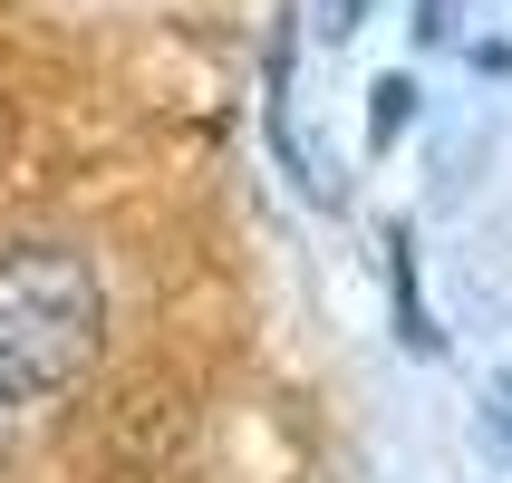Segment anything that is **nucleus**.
I'll list each match as a JSON object with an SVG mask.
<instances>
[{
    "label": "nucleus",
    "mask_w": 512,
    "mask_h": 483,
    "mask_svg": "<svg viewBox=\"0 0 512 483\" xmlns=\"http://www.w3.org/2000/svg\"><path fill=\"white\" fill-rule=\"evenodd\" d=\"M107 348V290L78 252H0V397H58Z\"/></svg>",
    "instance_id": "f257e3e1"
},
{
    "label": "nucleus",
    "mask_w": 512,
    "mask_h": 483,
    "mask_svg": "<svg viewBox=\"0 0 512 483\" xmlns=\"http://www.w3.org/2000/svg\"><path fill=\"white\" fill-rule=\"evenodd\" d=\"M387 281H397V339L416 348V358H435V319H426V290H416V242H387Z\"/></svg>",
    "instance_id": "f03ea898"
},
{
    "label": "nucleus",
    "mask_w": 512,
    "mask_h": 483,
    "mask_svg": "<svg viewBox=\"0 0 512 483\" xmlns=\"http://www.w3.org/2000/svg\"><path fill=\"white\" fill-rule=\"evenodd\" d=\"M406 107H416V87H406V78H377V107H368V126H377V145L397 136V116H406Z\"/></svg>",
    "instance_id": "7ed1b4c3"
},
{
    "label": "nucleus",
    "mask_w": 512,
    "mask_h": 483,
    "mask_svg": "<svg viewBox=\"0 0 512 483\" xmlns=\"http://www.w3.org/2000/svg\"><path fill=\"white\" fill-rule=\"evenodd\" d=\"M503 435H512V387H503Z\"/></svg>",
    "instance_id": "20e7f679"
}]
</instances>
